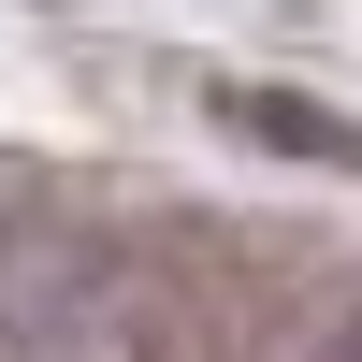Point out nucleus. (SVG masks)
I'll use <instances>...</instances> for the list:
<instances>
[{"label": "nucleus", "instance_id": "obj_1", "mask_svg": "<svg viewBox=\"0 0 362 362\" xmlns=\"http://www.w3.org/2000/svg\"><path fill=\"white\" fill-rule=\"evenodd\" d=\"M218 116L261 131V145H290V160H348L362 174V116H319V102H290V87H218Z\"/></svg>", "mask_w": 362, "mask_h": 362}]
</instances>
